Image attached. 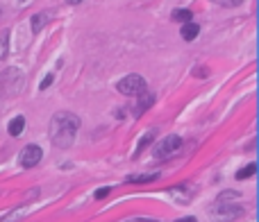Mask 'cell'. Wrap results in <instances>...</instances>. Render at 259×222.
I'll use <instances>...</instances> for the list:
<instances>
[{
    "label": "cell",
    "instance_id": "6da1fadb",
    "mask_svg": "<svg viewBox=\"0 0 259 222\" xmlns=\"http://www.w3.org/2000/svg\"><path fill=\"white\" fill-rule=\"evenodd\" d=\"M77 129H80V118L70 111H57L50 118V127H48V136L57 148H70L75 143Z\"/></svg>",
    "mask_w": 259,
    "mask_h": 222
},
{
    "label": "cell",
    "instance_id": "7a4b0ae2",
    "mask_svg": "<svg viewBox=\"0 0 259 222\" xmlns=\"http://www.w3.org/2000/svg\"><path fill=\"white\" fill-rule=\"evenodd\" d=\"M23 84H25V79H23L18 68H7L0 75V93H5V98H16Z\"/></svg>",
    "mask_w": 259,
    "mask_h": 222
},
{
    "label": "cell",
    "instance_id": "3957f363",
    "mask_svg": "<svg viewBox=\"0 0 259 222\" xmlns=\"http://www.w3.org/2000/svg\"><path fill=\"white\" fill-rule=\"evenodd\" d=\"M209 216L214 218V222H232L237 218H243V206L234 202H216L209 206Z\"/></svg>",
    "mask_w": 259,
    "mask_h": 222
},
{
    "label": "cell",
    "instance_id": "277c9868",
    "mask_svg": "<svg viewBox=\"0 0 259 222\" xmlns=\"http://www.w3.org/2000/svg\"><path fill=\"white\" fill-rule=\"evenodd\" d=\"M180 148H182V138L171 134V136L162 138V141L152 148V157L155 159H168V157H173V154H178Z\"/></svg>",
    "mask_w": 259,
    "mask_h": 222
},
{
    "label": "cell",
    "instance_id": "5b68a950",
    "mask_svg": "<svg viewBox=\"0 0 259 222\" xmlns=\"http://www.w3.org/2000/svg\"><path fill=\"white\" fill-rule=\"evenodd\" d=\"M116 89L123 95H141L143 91H148V84L141 75H128V77H123L119 84H116Z\"/></svg>",
    "mask_w": 259,
    "mask_h": 222
},
{
    "label": "cell",
    "instance_id": "8992f818",
    "mask_svg": "<svg viewBox=\"0 0 259 222\" xmlns=\"http://www.w3.org/2000/svg\"><path fill=\"white\" fill-rule=\"evenodd\" d=\"M41 157H43V152H41V148L39 145H27L25 150L21 152V166L23 168H34V166L41 161Z\"/></svg>",
    "mask_w": 259,
    "mask_h": 222
},
{
    "label": "cell",
    "instance_id": "52a82bcc",
    "mask_svg": "<svg viewBox=\"0 0 259 222\" xmlns=\"http://www.w3.org/2000/svg\"><path fill=\"white\" fill-rule=\"evenodd\" d=\"M139 98V105H136V116H141L146 109H150V105L155 102V95L150 93V91H143L141 95H136Z\"/></svg>",
    "mask_w": 259,
    "mask_h": 222
},
{
    "label": "cell",
    "instance_id": "ba28073f",
    "mask_svg": "<svg viewBox=\"0 0 259 222\" xmlns=\"http://www.w3.org/2000/svg\"><path fill=\"white\" fill-rule=\"evenodd\" d=\"M198 32H200V25H198V23L189 21V23H184V25H182V32H180V34H182L184 41H194V39L198 37Z\"/></svg>",
    "mask_w": 259,
    "mask_h": 222
},
{
    "label": "cell",
    "instance_id": "9c48e42d",
    "mask_svg": "<svg viewBox=\"0 0 259 222\" xmlns=\"http://www.w3.org/2000/svg\"><path fill=\"white\" fill-rule=\"evenodd\" d=\"M168 193H171V195L175 197L180 204H189V202H191V193L187 190V186H175V188H171Z\"/></svg>",
    "mask_w": 259,
    "mask_h": 222
},
{
    "label": "cell",
    "instance_id": "30bf717a",
    "mask_svg": "<svg viewBox=\"0 0 259 222\" xmlns=\"http://www.w3.org/2000/svg\"><path fill=\"white\" fill-rule=\"evenodd\" d=\"M23 129H25V118L23 116H16L9 120V134L11 136H21Z\"/></svg>",
    "mask_w": 259,
    "mask_h": 222
},
{
    "label": "cell",
    "instance_id": "8fae6325",
    "mask_svg": "<svg viewBox=\"0 0 259 222\" xmlns=\"http://www.w3.org/2000/svg\"><path fill=\"white\" fill-rule=\"evenodd\" d=\"M155 179H159V172H152V174H130L128 184H146V181H155Z\"/></svg>",
    "mask_w": 259,
    "mask_h": 222
},
{
    "label": "cell",
    "instance_id": "7c38bea8",
    "mask_svg": "<svg viewBox=\"0 0 259 222\" xmlns=\"http://www.w3.org/2000/svg\"><path fill=\"white\" fill-rule=\"evenodd\" d=\"M46 23H48V16L46 14H34L32 16V32L34 34H39V32L46 27Z\"/></svg>",
    "mask_w": 259,
    "mask_h": 222
},
{
    "label": "cell",
    "instance_id": "4fadbf2b",
    "mask_svg": "<svg viewBox=\"0 0 259 222\" xmlns=\"http://www.w3.org/2000/svg\"><path fill=\"white\" fill-rule=\"evenodd\" d=\"M9 55V32H0V59H5Z\"/></svg>",
    "mask_w": 259,
    "mask_h": 222
},
{
    "label": "cell",
    "instance_id": "5bb4252c",
    "mask_svg": "<svg viewBox=\"0 0 259 222\" xmlns=\"http://www.w3.org/2000/svg\"><path fill=\"white\" fill-rule=\"evenodd\" d=\"M171 18L173 21H178V23H189L191 18H194V14H191V9H175Z\"/></svg>",
    "mask_w": 259,
    "mask_h": 222
},
{
    "label": "cell",
    "instance_id": "9a60e30c",
    "mask_svg": "<svg viewBox=\"0 0 259 222\" xmlns=\"http://www.w3.org/2000/svg\"><path fill=\"white\" fill-rule=\"evenodd\" d=\"M255 172H257V164H248L246 168H241V170L237 172V179L243 181V179H248V177H253Z\"/></svg>",
    "mask_w": 259,
    "mask_h": 222
},
{
    "label": "cell",
    "instance_id": "2e32d148",
    "mask_svg": "<svg viewBox=\"0 0 259 222\" xmlns=\"http://www.w3.org/2000/svg\"><path fill=\"white\" fill-rule=\"evenodd\" d=\"M23 216H25V209H14V211H9L7 216L0 218V222H18Z\"/></svg>",
    "mask_w": 259,
    "mask_h": 222
},
{
    "label": "cell",
    "instance_id": "e0dca14e",
    "mask_svg": "<svg viewBox=\"0 0 259 222\" xmlns=\"http://www.w3.org/2000/svg\"><path fill=\"white\" fill-rule=\"evenodd\" d=\"M152 138H155V132H148V134H143V138H141V141H139V148H136L134 157H139V154H141V150L146 148L148 143H152Z\"/></svg>",
    "mask_w": 259,
    "mask_h": 222
},
{
    "label": "cell",
    "instance_id": "ac0fdd59",
    "mask_svg": "<svg viewBox=\"0 0 259 222\" xmlns=\"http://www.w3.org/2000/svg\"><path fill=\"white\" fill-rule=\"evenodd\" d=\"M237 200H241V195L234 193V190H225V193L218 195V202H237Z\"/></svg>",
    "mask_w": 259,
    "mask_h": 222
},
{
    "label": "cell",
    "instance_id": "d6986e66",
    "mask_svg": "<svg viewBox=\"0 0 259 222\" xmlns=\"http://www.w3.org/2000/svg\"><path fill=\"white\" fill-rule=\"evenodd\" d=\"M211 2H216V5H223V7H239L243 0H211Z\"/></svg>",
    "mask_w": 259,
    "mask_h": 222
},
{
    "label": "cell",
    "instance_id": "ffe728a7",
    "mask_svg": "<svg viewBox=\"0 0 259 222\" xmlns=\"http://www.w3.org/2000/svg\"><path fill=\"white\" fill-rule=\"evenodd\" d=\"M53 79H55V75H53V73L46 75V77L41 79V84H39V91H46V89H48V86L53 84Z\"/></svg>",
    "mask_w": 259,
    "mask_h": 222
},
{
    "label": "cell",
    "instance_id": "44dd1931",
    "mask_svg": "<svg viewBox=\"0 0 259 222\" xmlns=\"http://www.w3.org/2000/svg\"><path fill=\"white\" fill-rule=\"evenodd\" d=\"M109 193H112V188H109V186H105V188H98L93 197H96V200H103V197H107Z\"/></svg>",
    "mask_w": 259,
    "mask_h": 222
},
{
    "label": "cell",
    "instance_id": "7402d4cb",
    "mask_svg": "<svg viewBox=\"0 0 259 222\" xmlns=\"http://www.w3.org/2000/svg\"><path fill=\"white\" fill-rule=\"evenodd\" d=\"M194 73H195V77H207V75H209V68H207V66H205V68H202V66H198Z\"/></svg>",
    "mask_w": 259,
    "mask_h": 222
},
{
    "label": "cell",
    "instance_id": "603a6c76",
    "mask_svg": "<svg viewBox=\"0 0 259 222\" xmlns=\"http://www.w3.org/2000/svg\"><path fill=\"white\" fill-rule=\"evenodd\" d=\"M175 222H198V220H195L194 216H189V218H180V220H175Z\"/></svg>",
    "mask_w": 259,
    "mask_h": 222
},
{
    "label": "cell",
    "instance_id": "cb8c5ba5",
    "mask_svg": "<svg viewBox=\"0 0 259 222\" xmlns=\"http://www.w3.org/2000/svg\"><path fill=\"white\" fill-rule=\"evenodd\" d=\"M82 0H68V5H80Z\"/></svg>",
    "mask_w": 259,
    "mask_h": 222
},
{
    "label": "cell",
    "instance_id": "d4e9b609",
    "mask_svg": "<svg viewBox=\"0 0 259 222\" xmlns=\"http://www.w3.org/2000/svg\"><path fill=\"white\" fill-rule=\"evenodd\" d=\"M128 222H157V220H128Z\"/></svg>",
    "mask_w": 259,
    "mask_h": 222
},
{
    "label": "cell",
    "instance_id": "484cf974",
    "mask_svg": "<svg viewBox=\"0 0 259 222\" xmlns=\"http://www.w3.org/2000/svg\"><path fill=\"white\" fill-rule=\"evenodd\" d=\"M21 2H25V0H21Z\"/></svg>",
    "mask_w": 259,
    "mask_h": 222
}]
</instances>
